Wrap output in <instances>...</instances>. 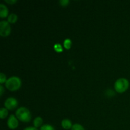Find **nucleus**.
<instances>
[{
  "label": "nucleus",
  "instance_id": "dca6fc26",
  "mask_svg": "<svg viewBox=\"0 0 130 130\" xmlns=\"http://www.w3.org/2000/svg\"><path fill=\"white\" fill-rule=\"evenodd\" d=\"M6 75L3 73L0 74V83L3 84L4 83L6 82Z\"/></svg>",
  "mask_w": 130,
  "mask_h": 130
},
{
  "label": "nucleus",
  "instance_id": "6ab92c4d",
  "mask_svg": "<svg viewBox=\"0 0 130 130\" xmlns=\"http://www.w3.org/2000/svg\"><path fill=\"white\" fill-rule=\"evenodd\" d=\"M24 130H38V129H37L36 128H35V127L29 126V127H27V128H25Z\"/></svg>",
  "mask_w": 130,
  "mask_h": 130
},
{
  "label": "nucleus",
  "instance_id": "9b49d317",
  "mask_svg": "<svg viewBox=\"0 0 130 130\" xmlns=\"http://www.w3.org/2000/svg\"><path fill=\"white\" fill-rule=\"evenodd\" d=\"M8 112L7 109L6 108H1L0 109V118L1 119H5L6 118V117L8 116Z\"/></svg>",
  "mask_w": 130,
  "mask_h": 130
},
{
  "label": "nucleus",
  "instance_id": "423d86ee",
  "mask_svg": "<svg viewBox=\"0 0 130 130\" xmlns=\"http://www.w3.org/2000/svg\"><path fill=\"white\" fill-rule=\"evenodd\" d=\"M7 125L10 129H16L19 126V122L17 119L15 118V116L13 114L10 116L7 121Z\"/></svg>",
  "mask_w": 130,
  "mask_h": 130
},
{
  "label": "nucleus",
  "instance_id": "7ed1b4c3",
  "mask_svg": "<svg viewBox=\"0 0 130 130\" xmlns=\"http://www.w3.org/2000/svg\"><path fill=\"white\" fill-rule=\"evenodd\" d=\"M129 81L126 78H119L116 80L114 83V88L117 92L124 93L129 88Z\"/></svg>",
  "mask_w": 130,
  "mask_h": 130
},
{
  "label": "nucleus",
  "instance_id": "0eeeda50",
  "mask_svg": "<svg viewBox=\"0 0 130 130\" xmlns=\"http://www.w3.org/2000/svg\"><path fill=\"white\" fill-rule=\"evenodd\" d=\"M8 15V10L3 4H0V17L5 18Z\"/></svg>",
  "mask_w": 130,
  "mask_h": 130
},
{
  "label": "nucleus",
  "instance_id": "a211bd4d",
  "mask_svg": "<svg viewBox=\"0 0 130 130\" xmlns=\"http://www.w3.org/2000/svg\"><path fill=\"white\" fill-rule=\"evenodd\" d=\"M17 0H5V2L7 3L10 4V5H13V4L17 3Z\"/></svg>",
  "mask_w": 130,
  "mask_h": 130
},
{
  "label": "nucleus",
  "instance_id": "aec40b11",
  "mask_svg": "<svg viewBox=\"0 0 130 130\" xmlns=\"http://www.w3.org/2000/svg\"><path fill=\"white\" fill-rule=\"evenodd\" d=\"M3 92H4L3 86L2 85H0V95H1V96L3 95Z\"/></svg>",
  "mask_w": 130,
  "mask_h": 130
},
{
  "label": "nucleus",
  "instance_id": "6e6552de",
  "mask_svg": "<svg viewBox=\"0 0 130 130\" xmlns=\"http://www.w3.org/2000/svg\"><path fill=\"white\" fill-rule=\"evenodd\" d=\"M61 125H62V128L65 129H71L72 127V122L68 119H65L62 120V123H61Z\"/></svg>",
  "mask_w": 130,
  "mask_h": 130
},
{
  "label": "nucleus",
  "instance_id": "f3484780",
  "mask_svg": "<svg viewBox=\"0 0 130 130\" xmlns=\"http://www.w3.org/2000/svg\"><path fill=\"white\" fill-rule=\"evenodd\" d=\"M59 3L60 4L61 6H67L69 3V0H60L59 1Z\"/></svg>",
  "mask_w": 130,
  "mask_h": 130
},
{
  "label": "nucleus",
  "instance_id": "ddd939ff",
  "mask_svg": "<svg viewBox=\"0 0 130 130\" xmlns=\"http://www.w3.org/2000/svg\"><path fill=\"white\" fill-rule=\"evenodd\" d=\"M40 130H55V129L50 124H44L41 126Z\"/></svg>",
  "mask_w": 130,
  "mask_h": 130
},
{
  "label": "nucleus",
  "instance_id": "20e7f679",
  "mask_svg": "<svg viewBox=\"0 0 130 130\" xmlns=\"http://www.w3.org/2000/svg\"><path fill=\"white\" fill-rule=\"evenodd\" d=\"M11 32V27L8 21L0 22V35L2 37H7Z\"/></svg>",
  "mask_w": 130,
  "mask_h": 130
},
{
  "label": "nucleus",
  "instance_id": "f257e3e1",
  "mask_svg": "<svg viewBox=\"0 0 130 130\" xmlns=\"http://www.w3.org/2000/svg\"><path fill=\"white\" fill-rule=\"evenodd\" d=\"M15 115L19 120L24 123H28L31 119V114L30 111L29 109L24 107L19 108L17 110Z\"/></svg>",
  "mask_w": 130,
  "mask_h": 130
},
{
  "label": "nucleus",
  "instance_id": "39448f33",
  "mask_svg": "<svg viewBox=\"0 0 130 130\" xmlns=\"http://www.w3.org/2000/svg\"><path fill=\"white\" fill-rule=\"evenodd\" d=\"M4 105L6 109L9 110H13L18 106V101L15 98L9 97L5 100Z\"/></svg>",
  "mask_w": 130,
  "mask_h": 130
},
{
  "label": "nucleus",
  "instance_id": "f8f14e48",
  "mask_svg": "<svg viewBox=\"0 0 130 130\" xmlns=\"http://www.w3.org/2000/svg\"><path fill=\"white\" fill-rule=\"evenodd\" d=\"M71 44H72V42L70 39H65L64 42H63V46L66 49L69 50L71 48Z\"/></svg>",
  "mask_w": 130,
  "mask_h": 130
},
{
  "label": "nucleus",
  "instance_id": "2eb2a0df",
  "mask_svg": "<svg viewBox=\"0 0 130 130\" xmlns=\"http://www.w3.org/2000/svg\"><path fill=\"white\" fill-rule=\"evenodd\" d=\"M54 49L57 52H63V48H62V45L59 43H57L54 45Z\"/></svg>",
  "mask_w": 130,
  "mask_h": 130
},
{
  "label": "nucleus",
  "instance_id": "f03ea898",
  "mask_svg": "<svg viewBox=\"0 0 130 130\" xmlns=\"http://www.w3.org/2000/svg\"><path fill=\"white\" fill-rule=\"evenodd\" d=\"M21 79L17 76H12V77H10L5 83L6 88L11 91L19 90L21 86Z\"/></svg>",
  "mask_w": 130,
  "mask_h": 130
},
{
  "label": "nucleus",
  "instance_id": "4468645a",
  "mask_svg": "<svg viewBox=\"0 0 130 130\" xmlns=\"http://www.w3.org/2000/svg\"><path fill=\"white\" fill-rule=\"evenodd\" d=\"M71 130H85L84 127L79 124H74L72 126Z\"/></svg>",
  "mask_w": 130,
  "mask_h": 130
},
{
  "label": "nucleus",
  "instance_id": "1a4fd4ad",
  "mask_svg": "<svg viewBox=\"0 0 130 130\" xmlns=\"http://www.w3.org/2000/svg\"><path fill=\"white\" fill-rule=\"evenodd\" d=\"M17 15L15 13H11L8 17V22L9 23H11V24H13V23L16 22L17 21Z\"/></svg>",
  "mask_w": 130,
  "mask_h": 130
},
{
  "label": "nucleus",
  "instance_id": "9d476101",
  "mask_svg": "<svg viewBox=\"0 0 130 130\" xmlns=\"http://www.w3.org/2000/svg\"><path fill=\"white\" fill-rule=\"evenodd\" d=\"M43 119L41 117H37L34 120V123H33L34 127L36 128H38V127H40L42 125V124H43Z\"/></svg>",
  "mask_w": 130,
  "mask_h": 130
}]
</instances>
